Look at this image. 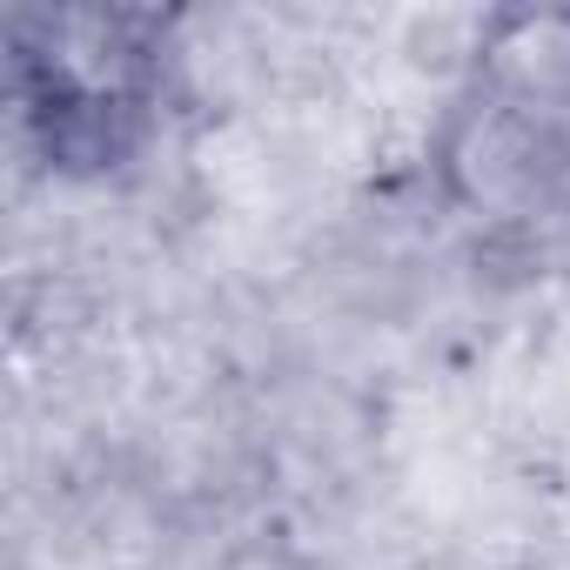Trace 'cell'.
Wrapping results in <instances>:
<instances>
[{
  "label": "cell",
  "instance_id": "1",
  "mask_svg": "<svg viewBox=\"0 0 570 570\" xmlns=\"http://www.w3.org/2000/svg\"><path fill=\"white\" fill-rule=\"evenodd\" d=\"M430 168L476 228H537L570 202V0L483 14Z\"/></svg>",
  "mask_w": 570,
  "mask_h": 570
},
{
  "label": "cell",
  "instance_id": "2",
  "mask_svg": "<svg viewBox=\"0 0 570 570\" xmlns=\"http://www.w3.org/2000/svg\"><path fill=\"white\" fill-rule=\"evenodd\" d=\"M8 75L21 128L55 175H115L161 128L175 81V14L108 0L14 8Z\"/></svg>",
  "mask_w": 570,
  "mask_h": 570
}]
</instances>
